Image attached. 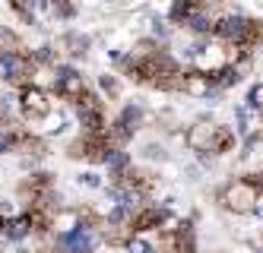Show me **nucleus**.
Instances as JSON below:
<instances>
[{"mask_svg":"<svg viewBox=\"0 0 263 253\" xmlns=\"http://www.w3.org/2000/svg\"><path fill=\"white\" fill-rule=\"evenodd\" d=\"M184 32H191L194 38H213V32H216V16H213V10H210V4H197V10L187 16V23L181 26Z\"/></svg>","mask_w":263,"mask_h":253,"instance_id":"nucleus-8","label":"nucleus"},{"mask_svg":"<svg viewBox=\"0 0 263 253\" xmlns=\"http://www.w3.org/2000/svg\"><path fill=\"white\" fill-rule=\"evenodd\" d=\"M124 247L127 253H156V231H134Z\"/></svg>","mask_w":263,"mask_h":253,"instance_id":"nucleus-15","label":"nucleus"},{"mask_svg":"<svg viewBox=\"0 0 263 253\" xmlns=\"http://www.w3.org/2000/svg\"><path fill=\"white\" fill-rule=\"evenodd\" d=\"M73 16H77V4H73V0H51V19L67 23Z\"/></svg>","mask_w":263,"mask_h":253,"instance_id":"nucleus-18","label":"nucleus"},{"mask_svg":"<svg viewBox=\"0 0 263 253\" xmlns=\"http://www.w3.org/2000/svg\"><path fill=\"white\" fill-rule=\"evenodd\" d=\"M99 92H102V95H108V99H118V95H121V83H118V76L102 73V76H99Z\"/></svg>","mask_w":263,"mask_h":253,"instance_id":"nucleus-19","label":"nucleus"},{"mask_svg":"<svg viewBox=\"0 0 263 253\" xmlns=\"http://www.w3.org/2000/svg\"><path fill=\"white\" fill-rule=\"evenodd\" d=\"M235 127H225V124H216V133H213V143H210V155H225L235 149Z\"/></svg>","mask_w":263,"mask_h":253,"instance_id":"nucleus-14","label":"nucleus"},{"mask_svg":"<svg viewBox=\"0 0 263 253\" xmlns=\"http://www.w3.org/2000/svg\"><path fill=\"white\" fill-rule=\"evenodd\" d=\"M263 187L254 184L251 178H235L229 184H222L219 193H216V203L225 209V212H235V216H251L257 200H260Z\"/></svg>","mask_w":263,"mask_h":253,"instance_id":"nucleus-2","label":"nucleus"},{"mask_svg":"<svg viewBox=\"0 0 263 253\" xmlns=\"http://www.w3.org/2000/svg\"><path fill=\"white\" fill-rule=\"evenodd\" d=\"M197 4H200V0H172V7H168V23L181 29L187 23V16L197 10Z\"/></svg>","mask_w":263,"mask_h":253,"instance_id":"nucleus-16","label":"nucleus"},{"mask_svg":"<svg viewBox=\"0 0 263 253\" xmlns=\"http://www.w3.org/2000/svg\"><path fill=\"white\" fill-rule=\"evenodd\" d=\"M58 54H67L70 61H80V57H86L89 54V48H92V38L89 35H83V32H64L61 38H58Z\"/></svg>","mask_w":263,"mask_h":253,"instance_id":"nucleus-11","label":"nucleus"},{"mask_svg":"<svg viewBox=\"0 0 263 253\" xmlns=\"http://www.w3.org/2000/svg\"><path fill=\"white\" fill-rule=\"evenodd\" d=\"M225 64H229V48H225L216 35H213V38H203V45L197 48L194 61H191V67H194V70H203V73H216V70H222Z\"/></svg>","mask_w":263,"mask_h":253,"instance_id":"nucleus-7","label":"nucleus"},{"mask_svg":"<svg viewBox=\"0 0 263 253\" xmlns=\"http://www.w3.org/2000/svg\"><path fill=\"white\" fill-rule=\"evenodd\" d=\"M86 89H89L86 86V76L73 67V64H64V61L54 64V86H51V92L58 95V99H64V102L73 105Z\"/></svg>","mask_w":263,"mask_h":253,"instance_id":"nucleus-5","label":"nucleus"},{"mask_svg":"<svg viewBox=\"0 0 263 253\" xmlns=\"http://www.w3.org/2000/svg\"><path fill=\"white\" fill-rule=\"evenodd\" d=\"M251 216H257V219L263 222V193H260V200H257V206H254V212H251Z\"/></svg>","mask_w":263,"mask_h":253,"instance_id":"nucleus-21","label":"nucleus"},{"mask_svg":"<svg viewBox=\"0 0 263 253\" xmlns=\"http://www.w3.org/2000/svg\"><path fill=\"white\" fill-rule=\"evenodd\" d=\"M181 92L187 95V99H194V102H216L222 89H216L213 83V76L210 73H203V70H194V67H187L184 76H181Z\"/></svg>","mask_w":263,"mask_h":253,"instance_id":"nucleus-6","label":"nucleus"},{"mask_svg":"<svg viewBox=\"0 0 263 253\" xmlns=\"http://www.w3.org/2000/svg\"><path fill=\"white\" fill-rule=\"evenodd\" d=\"M257 111H263V83H257Z\"/></svg>","mask_w":263,"mask_h":253,"instance_id":"nucleus-22","label":"nucleus"},{"mask_svg":"<svg viewBox=\"0 0 263 253\" xmlns=\"http://www.w3.org/2000/svg\"><path fill=\"white\" fill-rule=\"evenodd\" d=\"M80 184H83V187H89V190H99V187H105V184H102V178H99L96 171H83V174H80Z\"/></svg>","mask_w":263,"mask_h":253,"instance_id":"nucleus-20","label":"nucleus"},{"mask_svg":"<svg viewBox=\"0 0 263 253\" xmlns=\"http://www.w3.org/2000/svg\"><path fill=\"white\" fill-rule=\"evenodd\" d=\"M80 222H83V216H80L77 209H58V212H54V219H51V231H58V235H61V231L77 228Z\"/></svg>","mask_w":263,"mask_h":253,"instance_id":"nucleus-17","label":"nucleus"},{"mask_svg":"<svg viewBox=\"0 0 263 253\" xmlns=\"http://www.w3.org/2000/svg\"><path fill=\"white\" fill-rule=\"evenodd\" d=\"M99 165H105V168H108V174H118V171H124V168L134 165V159H130V152H127L124 146H108V149L102 152Z\"/></svg>","mask_w":263,"mask_h":253,"instance_id":"nucleus-13","label":"nucleus"},{"mask_svg":"<svg viewBox=\"0 0 263 253\" xmlns=\"http://www.w3.org/2000/svg\"><path fill=\"white\" fill-rule=\"evenodd\" d=\"M222 45H229V48H238L241 54H254L263 42V23H257V19L251 16H244V13H229V16H222L216 19V32H213Z\"/></svg>","mask_w":263,"mask_h":253,"instance_id":"nucleus-1","label":"nucleus"},{"mask_svg":"<svg viewBox=\"0 0 263 253\" xmlns=\"http://www.w3.org/2000/svg\"><path fill=\"white\" fill-rule=\"evenodd\" d=\"M162 212H165V206L146 203V206H140V209L134 212V219H130V228H134V231H159Z\"/></svg>","mask_w":263,"mask_h":253,"instance_id":"nucleus-12","label":"nucleus"},{"mask_svg":"<svg viewBox=\"0 0 263 253\" xmlns=\"http://www.w3.org/2000/svg\"><path fill=\"white\" fill-rule=\"evenodd\" d=\"M73 111H77V121L83 127V133H105L108 130V114H105V95L96 89H86L77 102H73Z\"/></svg>","mask_w":263,"mask_h":253,"instance_id":"nucleus-3","label":"nucleus"},{"mask_svg":"<svg viewBox=\"0 0 263 253\" xmlns=\"http://www.w3.org/2000/svg\"><path fill=\"white\" fill-rule=\"evenodd\" d=\"M32 231H35V225H32L29 212H16V216H10V219H0V238H7L13 244H23Z\"/></svg>","mask_w":263,"mask_h":253,"instance_id":"nucleus-9","label":"nucleus"},{"mask_svg":"<svg viewBox=\"0 0 263 253\" xmlns=\"http://www.w3.org/2000/svg\"><path fill=\"white\" fill-rule=\"evenodd\" d=\"M260 54H263V42H260Z\"/></svg>","mask_w":263,"mask_h":253,"instance_id":"nucleus-23","label":"nucleus"},{"mask_svg":"<svg viewBox=\"0 0 263 253\" xmlns=\"http://www.w3.org/2000/svg\"><path fill=\"white\" fill-rule=\"evenodd\" d=\"M213 133H216V124H213V121H197V124L187 127V133H184V146L191 149V152H210Z\"/></svg>","mask_w":263,"mask_h":253,"instance_id":"nucleus-10","label":"nucleus"},{"mask_svg":"<svg viewBox=\"0 0 263 253\" xmlns=\"http://www.w3.org/2000/svg\"><path fill=\"white\" fill-rule=\"evenodd\" d=\"M16 102H20V111H23V118L29 124H39L54 111V92L35 86V83H26V86H20V92H16Z\"/></svg>","mask_w":263,"mask_h":253,"instance_id":"nucleus-4","label":"nucleus"}]
</instances>
